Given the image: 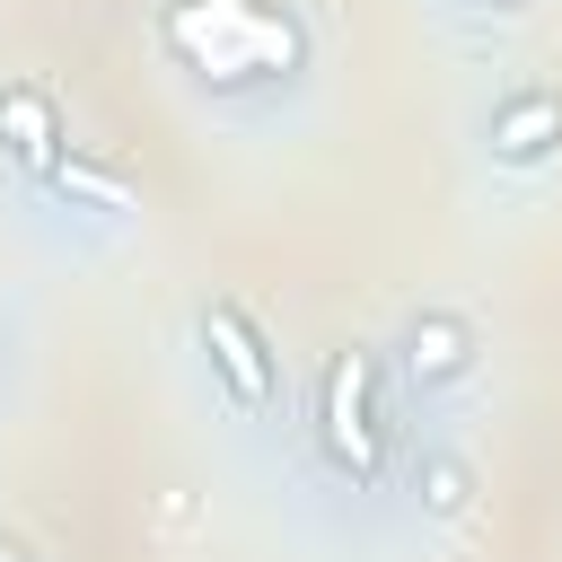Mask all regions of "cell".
I'll return each mask as SVG.
<instances>
[{"mask_svg": "<svg viewBox=\"0 0 562 562\" xmlns=\"http://www.w3.org/2000/svg\"><path fill=\"white\" fill-rule=\"evenodd\" d=\"M316 439L351 483H378L386 465V360L369 342H342L316 386Z\"/></svg>", "mask_w": 562, "mask_h": 562, "instance_id": "cell-1", "label": "cell"}, {"mask_svg": "<svg viewBox=\"0 0 562 562\" xmlns=\"http://www.w3.org/2000/svg\"><path fill=\"white\" fill-rule=\"evenodd\" d=\"M193 334H202V360H211V378H220V395L246 413V422H263L272 404H281V351L263 342V325L237 307V299H202V316H193Z\"/></svg>", "mask_w": 562, "mask_h": 562, "instance_id": "cell-2", "label": "cell"}, {"mask_svg": "<svg viewBox=\"0 0 562 562\" xmlns=\"http://www.w3.org/2000/svg\"><path fill=\"white\" fill-rule=\"evenodd\" d=\"M395 369H404V386H422V395L457 386V378L474 369V325H465L457 307H413L404 334H395Z\"/></svg>", "mask_w": 562, "mask_h": 562, "instance_id": "cell-3", "label": "cell"}, {"mask_svg": "<svg viewBox=\"0 0 562 562\" xmlns=\"http://www.w3.org/2000/svg\"><path fill=\"white\" fill-rule=\"evenodd\" d=\"M483 149H492L501 167L553 158V149H562V97H553V88H509V97L483 114Z\"/></svg>", "mask_w": 562, "mask_h": 562, "instance_id": "cell-4", "label": "cell"}, {"mask_svg": "<svg viewBox=\"0 0 562 562\" xmlns=\"http://www.w3.org/2000/svg\"><path fill=\"white\" fill-rule=\"evenodd\" d=\"M0 149H9L26 176H53V167H61L70 132H61L53 88H35V79H9V88H0Z\"/></svg>", "mask_w": 562, "mask_h": 562, "instance_id": "cell-5", "label": "cell"}, {"mask_svg": "<svg viewBox=\"0 0 562 562\" xmlns=\"http://www.w3.org/2000/svg\"><path fill=\"white\" fill-rule=\"evenodd\" d=\"M413 501H422V518H465L474 509V465L457 448H422L413 457Z\"/></svg>", "mask_w": 562, "mask_h": 562, "instance_id": "cell-6", "label": "cell"}, {"mask_svg": "<svg viewBox=\"0 0 562 562\" xmlns=\"http://www.w3.org/2000/svg\"><path fill=\"white\" fill-rule=\"evenodd\" d=\"M44 184H53L61 202H88V211H105V220H114V211H132V184H123L114 167H97L88 149H61V167H53Z\"/></svg>", "mask_w": 562, "mask_h": 562, "instance_id": "cell-7", "label": "cell"}, {"mask_svg": "<svg viewBox=\"0 0 562 562\" xmlns=\"http://www.w3.org/2000/svg\"><path fill=\"white\" fill-rule=\"evenodd\" d=\"M474 9H492V18H518V9H527V0H474Z\"/></svg>", "mask_w": 562, "mask_h": 562, "instance_id": "cell-8", "label": "cell"}]
</instances>
